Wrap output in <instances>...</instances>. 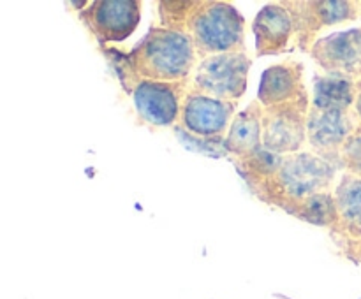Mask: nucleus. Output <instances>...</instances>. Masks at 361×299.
I'll return each instance as SVG.
<instances>
[{
	"label": "nucleus",
	"mask_w": 361,
	"mask_h": 299,
	"mask_svg": "<svg viewBox=\"0 0 361 299\" xmlns=\"http://www.w3.org/2000/svg\"><path fill=\"white\" fill-rule=\"evenodd\" d=\"M101 49L127 94L140 79L187 81L200 62L190 34L164 27H150L129 53L108 46H101Z\"/></svg>",
	"instance_id": "nucleus-1"
},
{
	"label": "nucleus",
	"mask_w": 361,
	"mask_h": 299,
	"mask_svg": "<svg viewBox=\"0 0 361 299\" xmlns=\"http://www.w3.org/2000/svg\"><path fill=\"white\" fill-rule=\"evenodd\" d=\"M341 169L312 150L284 155L281 167L274 176L252 190L263 203L288 211L317 193L334 192Z\"/></svg>",
	"instance_id": "nucleus-2"
},
{
	"label": "nucleus",
	"mask_w": 361,
	"mask_h": 299,
	"mask_svg": "<svg viewBox=\"0 0 361 299\" xmlns=\"http://www.w3.org/2000/svg\"><path fill=\"white\" fill-rule=\"evenodd\" d=\"M197 60L231 51H245V18L233 4L200 0L187 27Z\"/></svg>",
	"instance_id": "nucleus-3"
},
{
	"label": "nucleus",
	"mask_w": 361,
	"mask_h": 299,
	"mask_svg": "<svg viewBox=\"0 0 361 299\" xmlns=\"http://www.w3.org/2000/svg\"><path fill=\"white\" fill-rule=\"evenodd\" d=\"M250 56L245 51L214 55L197 62L189 77V90L221 101L238 102L247 91Z\"/></svg>",
	"instance_id": "nucleus-4"
},
{
	"label": "nucleus",
	"mask_w": 361,
	"mask_h": 299,
	"mask_svg": "<svg viewBox=\"0 0 361 299\" xmlns=\"http://www.w3.org/2000/svg\"><path fill=\"white\" fill-rule=\"evenodd\" d=\"M282 4L295 23L296 48L305 53H310L323 28L360 18V4L356 0H284Z\"/></svg>",
	"instance_id": "nucleus-5"
},
{
	"label": "nucleus",
	"mask_w": 361,
	"mask_h": 299,
	"mask_svg": "<svg viewBox=\"0 0 361 299\" xmlns=\"http://www.w3.org/2000/svg\"><path fill=\"white\" fill-rule=\"evenodd\" d=\"M310 95L291 104L264 108L263 146L277 155H293L307 144Z\"/></svg>",
	"instance_id": "nucleus-6"
},
{
	"label": "nucleus",
	"mask_w": 361,
	"mask_h": 299,
	"mask_svg": "<svg viewBox=\"0 0 361 299\" xmlns=\"http://www.w3.org/2000/svg\"><path fill=\"white\" fill-rule=\"evenodd\" d=\"M187 81H137L129 91L137 116L152 127H175L180 122L183 98L189 91Z\"/></svg>",
	"instance_id": "nucleus-7"
},
{
	"label": "nucleus",
	"mask_w": 361,
	"mask_h": 299,
	"mask_svg": "<svg viewBox=\"0 0 361 299\" xmlns=\"http://www.w3.org/2000/svg\"><path fill=\"white\" fill-rule=\"evenodd\" d=\"M143 4L137 0H95L80 13V20L106 46L122 42L136 32L141 21Z\"/></svg>",
	"instance_id": "nucleus-8"
},
{
	"label": "nucleus",
	"mask_w": 361,
	"mask_h": 299,
	"mask_svg": "<svg viewBox=\"0 0 361 299\" xmlns=\"http://www.w3.org/2000/svg\"><path fill=\"white\" fill-rule=\"evenodd\" d=\"M360 125L355 109H317L310 106L307 118V143L310 150L342 171L341 151Z\"/></svg>",
	"instance_id": "nucleus-9"
},
{
	"label": "nucleus",
	"mask_w": 361,
	"mask_h": 299,
	"mask_svg": "<svg viewBox=\"0 0 361 299\" xmlns=\"http://www.w3.org/2000/svg\"><path fill=\"white\" fill-rule=\"evenodd\" d=\"M238 102L221 101L210 95L187 91L182 104V115L176 125L182 127L187 134L203 139H219L226 137L233 118L236 116Z\"/></svg>",
	"instance_id": "nucleus-10"
},
{
	"label": "nucleus",
	"mask_w": 361,
	"mask_h": 299,
	"mask_svg": "<svg viewBox=\"0 0 361 299\" xmlns=\"http://www.w3.org/2000/svg\"><path fill=\"white\" fill-rule=\"evenodd\" d=\"M310 56L324 74L360 81L361 27L319 37L310 49Z\"/></svg>",
	"instance_id": "nucleus-11"
},
{
	"label": "nucleus",
	"mask_w": 361,
	"mask_h": 299,
	"mask_svg": "<svg viewBox=\"0 0 361 299\" xmlns=\"http://www.w3.org/2000/svg\"><path fill=\"white\" fill-rule=\"evenodd\" d=\"M303 63L298 60H286L264 69L257 90V101L263 108H275L307 97L309 90L303 79Z\"/></svg>",
	"instance_id": "nucleus-12"
},
{
	"label": "nucleus",
	"mask_w": 361,
	"mask_h": 299,
	"mask_svg": "<svg viewBox=\"0 0 361 299\" xmlns=\"http://www.w3.org/2000/svg\"><path fill=\"white\" fill-rule=\"evenodd\" d=\"M254 39H256V55H281L288 51L289 44L295 39V23L282 2L267 4L256 14L252 23Z\"/></svg>",
	"instance_id": "nucleus-13"
},
{
	"label": "nucleus",
	"mask_w": 361,
	"mask_h": 299,
	"mask_svg": "<svg viewBox=\"0 0 361 299\" xmlns=\"http://www.w3.org/2000/svg\"><path fill=\"white\" fill-rule=\"evenodd\" d=\"M263 115L264 108L259 101L236 113L224 139L226 153L231 160L247 158L263 148Z\"/></svg>",
	"instance_id": "nucleus-14"
},
{
	"label": "nucleus",
	"mask_w": 361,
	"mask_h": 299,
	"mask_svg": "<svg viewBox=\"0 0 361 299\" xmlns=\"http://www.w3.org/2000/svg\"><path fill=\"white\" fill-rule=\"evenodd\" d=\"M338 225L334 234L349 241H361V178L342 172L335 185Z\"/></svg>",
	"instance_id": "nucleus-15"
},
{
	"label": "nucleus",
	"mask_w": 361,
	"mask_h": 299,
	"mask_svg": "<svg viewBox=\"0 0 361 299\" xmlns=\"http://www.w3.org/2000/svg\"><path fill=\"white\" fill-rule=\"evenodd\" d=\"M356 81L330 74H314L310 106L317 109H353L356 101Z\"/></svg>",
	"instance_id": "nucleus-16"
},
{
	"label": "nucleus",
	"mask_w": 361,
	"mask_h": 299,
	"mask_svg": "<svg viewBox=\"0 0 361 299\" xmlns=\"http://www.w3.org/2000/svg\"><path fill=\"white\" fill-rule=\"evenodd\" d=\"M286 213L293 215V217L300 218L307 224L328 227L331 232H335L338 225V211L334 192L317 193V196L309 197L302 203L293 204Z\"/></svg>",
	"instance_id": "nucleus-17"
},
{
	"label": "nucleus",
	"mask_w": 361,
	"mask_h": 299,
	"mask_svg": "<svg viewBox=\"0 0 361 299\" xmlns=\"http://www.w3.org/2000/svg\"><path fill=\"white\" fill-rule=\"evenodd\" d=\"M200 0H185V2H157V13L159 20H161V27L169 28V30L176 32H187L189 27V20L192 13L196 11Z\"/></svg>",
	"instance_id": "nucleus-18"
},
{
	"label": "nucleus",
	"mask_w": 361,
	"mask_h": 299,
	"mask_svg": "<svg viewBox=\"0 0 361 299\" xmlns=\"http://www.w3.org/2000/svg\"><path fill=\"white\" fill-rule=\"evenodd\" d=\"M173 130H175L178 139L182 141L189 150L200 151V153H204V155H214V157H221V155H226V157H228L224 148L226 137H219V139H203V137H194L190 136V134H187L180 125L173 127Z\"/></svg>",
	"instance_id": "nucleus-19"
},
{
	"label": "nucleus",
	"mask_w": 361,
	"mask_h": 299,
	"mask_svg": "<svg viewBox=\"0 0 361 299\" xmlns=\"http://www.w3.org/2000/svg\"><path fill=\"white\" fill-rule=\"evenodd\" d=\"M342 171L361 178V123L341 151Z\"/></svg>",
	"instance_id": "nucleus-20"
},
{
	"label": "nucleus",
	"mask_w": 361,
	"mask_h": 299,
	"mask_svg": "<svg viewBox=\"0 0 361 299\" xmlns=\"http://www.w3.org/2000/svg\"><path fill=\"white\" fill-rule=\"evenodd\" d=\"M342 250H344L345 255H351V253L361 252V241H349V239H344L341 243Z\"/></svg>",
	"instance_id": "nucleus-21"
},
{
	"label": "nucleus",
	"mask_w": 361,
	"mask_h": 299,
	"mask_svg": "<svg viewBox=\"0 0 361 299\" xmlns=\"http://www.w3.org/2000/svg\"><path fill=\"white\" fill-rule=\"evenodd\" d=\"M356 88H358V91H356V101H355V113L356 116H358L360 123H361V79L356 81Z\"/></svg>",
	"instance_id": "nucleus-22"
},
{
	"label": "nucleus",
	"mask_w": 361,
	"mask_h": 299,
	"mask_svg": "<svg viewBox=\"0 0 361 299\" xmlns=\"http://www.w3.org/2000/svg\"><path fill=\"white\" fill-rule=\"evenodd\" d=\"M349 259L351 260H356V262H360L361 264V252H358V253H351V255H348Z\"/></svg>",
	"instance_id": "nucleus-23"
},
{
	"label": "nucleus",
	"mask_w": 361,
	"mask_h": 299,
	"mask_svg": "<svg viewBox=\"0 0 361 299\" xmlns=\"http://www.w3.org/2000/svg\"><path fill=\"white\" fill-rule=\"evenodd\" d=\"M360 4V18H361V2H358Z\"/></svg>",
	"instance_id": "nucleus-24"
}]
</instances>
